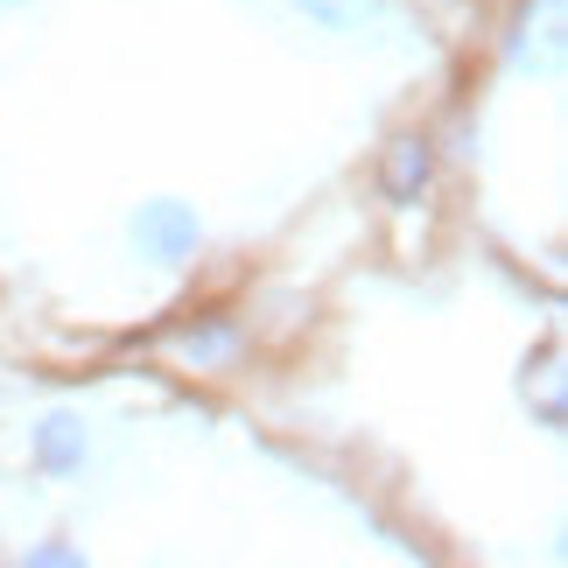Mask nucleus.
<instances>
[{"label": "nucleus", "mask_w": 568, "mask_h": 568, "mask_svg": "<svg viewBox=\"0 0 568 568\" xmlns=\"http://www.w3.org/2000/svg\"><path fill=\"white\" fill-rule=\"evenodd\" d=\"M134 246L141 260H155V267H183V260L196 253V211L190 204H141L134 211Z\"/></svg>", "instance_id": "nucleus-1"}, {"label": "nucleus", "mask_w": 568, "mask_h": 568, "mask_svg": "<svg viewBox=\"0 0 568 568\" xmlns=\"http://www.w3.org/2000/svg\"><path fill=\"white\" fill-rule=\"evenodd\" d=\"M428 141H393V155H386V196L393 204H414V196L428 190Z\"/></svg>", "instance_id": "nucleus-2"}, {"label": "nucleus", "mask_w": 568, "mask_h": 568, "mask_svg": "<svg viewBox=\"0 0 568 568\" xmlns=\"http://www.w3.org/2000/svg\"><path fill=\"white\" fill-rule=\"evenodd\" d=\"M36 456H42V470H78L84 464V428H78V414H50L36 435Z\"/></svg>", "instance_id": "nucleus-3"}, {"label": "nucleus", "mask_w": 568, "mask_h": 568, "mask_svg": "<svg viewBox=\"0 0 568 568\" xmlns=\"http://www.w3.org/2000/svg\"><path fill=\"white\" fill-rule=\"evenodd\" d=\"M527 393H540V422L561 428V352L555 344L540 352V365H527Z\"/></svg>", "instance_id": "nucleus-4"}, {"label": "nucleus", "mask_w": 568, "mask_h": 568, "mask_svg": "<svg viewBox=\"0 0 568 568\" xmlns=\"http://www.w3.org/2000/svg\"><path fill=\"white\" fill-rule=\"evenodd\" d=\"M302 14H310L316 29H365V21L379 14V0H302Z\"/></svg>", "instance_id": "nucleus-5"}]
</instances>
